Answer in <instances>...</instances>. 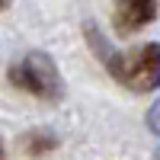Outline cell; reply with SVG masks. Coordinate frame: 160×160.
<instances>
[{
    "label": "cell",
    "mask_w": 160,
    "mask_h": 160,
    "mask_svg": "<svg viewBox=\"0 0 160 160\" xmlns=\"http://www.w3.org/2000/svg\"><path fill=\"white\" fill-rule=\"evenodd\" d=\"M115 3V26L118 32L144 29L157 16V0H112Z\"/></svg>",
    "instance_id": "cell-3"
},
{
    "label": "cell",
    "mask_w": 160,
    "mask_h": 160,
    "mask_svg": "<svg viewBox=\"0 0 160 160\" xmlns=\"http://www.w3.org/2000/svg\"><path fill=\"white\" fill-rule=\"evenodd\" d=\"M0 157H3V144H0Z\"/></svg>",
    "instance_id": "cell-4"
},
{
    "label": "cell",
    "mask_w": 160,
    "mask_h": 160,
    "mask_svg": "<svg viewBox=\"0 0 160 160\" xmlns=\"http://www.w3.org/2000/svg\"><path fill=\"white\" fill-rule=\"evenodd\" d=\"M106 64L125 87L138 90V93H148V90L160 87V45L157 42L141 45L138 51H131L125 58L112 55V58H106Z\"/></svg>",
    "instance_id": "cell-1"
},
{
    "label": "cell",
    "mask_w": 160,
    "mask_h": 160,
    "mask_svg": "<svg viewBox=\"0 0 160 160\" xmlns=\"http://www.w3.org/2000/svg\"><path fill=\"white\" fill-rule=\"evenodd\" d=\"M13 80L22 90L35 93V96H45V99H58L61 96V77L55 71V64H51V58L42 55V51L29 55L19 68H13Z\"/></svg>",
    "instance_id": "cell-2"
},
{
    "label": "cell",
    "mask_w": 160,
    "mask_h": 160,
    "mask_svg": "<svg viewBox=\"0 0 160 160\" xmlns=\"http://www.w3.org/2000/svg\"><path fill=\"white\" fill-rule=\"evenodd\" d=\"M3 3H7V0H0V7H3Z\"/></svg>",
    "instance_id": "cell-5"
}]
</instances>
